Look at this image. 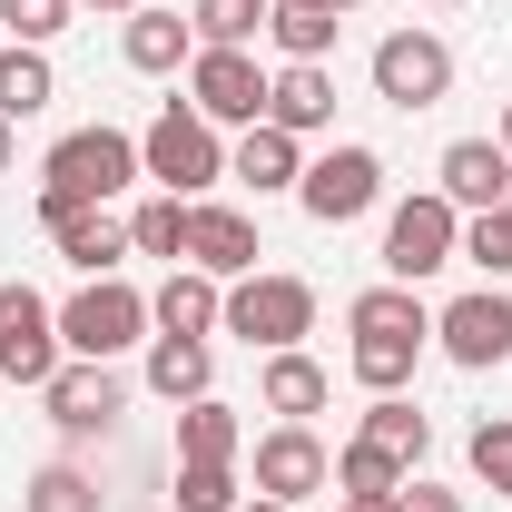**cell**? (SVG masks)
<instances>
[{"label":"cell","instance_id":"obj_1","mask_svg":"<svg viewBox=\"0 0 512 512\" xmlns=\"http://www.w3.org/2000/svg\"><path fill=\"white\" fill-rule=\"evenodd\" d=\"M138 138L128 128H69L60 148L40 158V217L50 207H109L119 188H138Z\"/></svg>","mask_w":512,"mask_h":512},{"label":"cell","instance_id":"obj_2","mask_svg":"<svg viewBox=\"0 0 512 512\" xmlns=\"http://www.w3.org/2000/svg\"><path fill=\"white\" fill-rule=\"evenodd\" d=\"M227 335H237V345H256V355H286V345H306V335H316V286H306V276H266V266H256V276H237V286H227Z\"/></svg>","mask_w":512,"mask_h":512},{"label":"cell","instance_id":"obj_3","mask_svg":"<svg viewBox=\"0 0 512 512\" xmlns=\"http://www.w3.org/2000/svg\"><path fill=\"white\" fill-rule=\"evenodd\" d=\"M453 256H463V207L444 188L394 197V217H384V276L394 286H424V276H444Z\"/></svg>","mask_w":512,"mask_h":512},{"label":"cell","instance_id":"obj_4","mask_svg":"<svg viewBox=\"0 0 512 512\" xmlns=\"http://www.w3.org/2000/svg\"><path fill=\"white\" fill-rule=\"evenodd\" d=\"M138 168H148L168 197H207L217 178H227V148H217V128L197 119L188 99H168V109L148 119V138H138Z\"/></svg>","mask_w":512,"mask_h":512},{"label":"cell","instance_id":"obj_5","mask_svg":"<svg viewBox=\"0 0 512 512\" xmlns=\"http://www.w3.org/2000/svg\"><path fill=\"white\" fill-rule=\"evenodd\" d=\"M148 335H158V325H148V296H138L128 276H89V286L60 306V345L89 355V365H109V355L148 345Z\"/></svg>","mask_w":512,"mask_h":512},{"label":"cell","instance_id":"obj_6","mask_svg":"<svg viewBox=\"0 0 512 512\" xmlns=\"http://www.w3.org/2000/svg\"><path fill=\"white\" fill-rule=\"evenodd\" d=\"M69 365V345H60V306L40 296V286H0V384H40Z\"/></svg>","mask_w":512,"mask_h":512},{"label":"cell","instance_id":"obj_7","mask_svg":"<svg viewBox=\"0 0 512 512\" xmlns=\"http://www.w3.org/2000/svg\"><path fill=\"white\" fill-rule=\"evenodd\" d=\"M375 197H384V158L355 148V138H335L325 158H306V178H296V207H306L316 227H355Z\"/></svg>","mask_w":512,"mask_h":512},{"label":"cell","instance_id":"obj_8","mask_svg":"<svg viewBox=\"0 0 512 512\" xmlns=\"http://www.w3.org/2000/svg\"><path fill=\"white\" fill-rule=\"evenodd\" d=\"M375 99L384 109H444L453 99V50L434 30H384L375 40Z\"/></svg>","mask_w":512,"mask_h":512},{"label":"cell","instance_id":"obj_9","mask_svg":"<svg viewBox=\"0 0 512 512\" xmlns=\"http://www.w3.org/2000/svg\"><path fill=\"white\" fill-rule=\"evenodd\" d=\"M434 345H444L463 375H493V365H512V296H503V286H473V296H453L444 316H434Z\"/></svg>","mask_w":512,"mask_h":512},{"label":"cell","instance_id":"obj_10","mask_svg":"<svg viewBox=\"0 0 512 512\" xmlns=\"http://www.w3.org/2000/svg\"><path fill=\"white\" fill-rule=\"evenodd\" d=\"M188 109L207 128H256L266 119V69L247 50H197L188 60Z\"/></svg>","mask_w":512,"mask_h":512},{"label":"cell","instance_id":"obj_11","mask_svg":"<svg viewBox=\"0 0 512 512\" xmlns=\"http://www.w3.org/2000/svg\"><path fill=\"white\" fill-rule=\"evenodd\" d=\"M40 404H50V424H60V444H99V434L119 424L128 384L109 375V365H89V355H69L60 375L40 384Z\"/></svg>","mask_w":512,"mask_h":512},{"label":"cell","instance_id":"obj_12","mask_svg":"<svg viewBox=\"0 0 512 512\" xmlns=\"http://www.w3.org/2000/svg\"><path fill=\"white\" fill-rule=\"evenodd\" d=\"M335 483V453L316 444V424H276V434H256V493L266 503H306Z\"/></svg>","mask_w":512,"mask_h":512},{"label":"cell","instance_id":"obj_13","mask_svg":"<svg viewBox=\"0 0 512 512\" xmlns=\"http://www.w3.org/2000/svg\"><path fill=\"white\" fill-rule=\"evenodd\" d=\"M434 188H444L463 217L503 207V197H512V158H503V138H453L444 158H434Z\"/></svg>","mask_w":512,"mask_h":512},{"label":"cell","instance_id":"obj_14","mask_svg":"<svg viewBox=\"0 0 512 512\" xmlns=\"http://www.w3.org/2000/svg\"><path fill=\"white\" fill-rule=\"evenodd\" d=\"M256 217L247 207H217V197H197V217H188V266H207V276H256Z\"/></svg>","mask_w":512,"mask_h":512},{"label":"cell","instance_id":"obj_15","mask_svg":"<svg viewBox=\"0 0 512 512\" xmlns=\"http://www.w3.org/2000/svg\"><path fill=\"white\" fill-rule=\"evenodd\" d=\"M40 227H50V247H60L79 276H119V256H138L128 247V217H109V207H50Z\"/></svg>","mask_w":512,"mask_h":512},{"label":"cell","instance_id":"obj_16","mask_svg":"<svg viewBox=\"0 0 512 512\" xmlns=\"http://www.w3.org/2000/svg\"><path fill=\"white\" fill-rule=\"evenodd\" d=\"M266 128H286V138L335 128V79H325V60H286L266 79Z\"/></svg>","mask_w":512,"mask_h":512},{"label":"cell","instance_id":"obj_17","mask_svg":"<svg viewBox=\"0 0 512 512\" xmlns=\"http://www.w3.org/2000/svg\"><path fill=\"white\" fill-rule=\"evenodd\" d=\"M227 178L256 197H296V178H306V138H286V128H266L256 119L237 148H227Z\"/></svg>","mask_w":512,"mask_h":512},{"label":"cell","instance_id":"obj_18","mask_svg":"<svg viewBox=\"0 0 512 512\" xmlns=\"http://www.w3.org/2000/svg\"><path fill=\"white\" fill-rule=\"evenodd\" d=\"M325 394H335V375H325L306 345H286V355H266V375H256V404L276 414V424H316Z\"/></svg>","mask_w":512,"mask_h":512},{"label":"cell","instance_id":"obj_19","mask_svg":"<svg viewBox=\"0 0 512 512\" xmlns=\"http://www.w3.org/2000/svg\"><path fill=\"white\" fill-rule=\"evenodd\" d=\"M217 316H227V286L207 266H168V286L148 296V325L158 335H217Z\"/></svg>","mask_w":512,"mask_h":512},{"label":"cell","instance_id":"obj_20","mask_svg":"<svg viewBox=\"0 0 512 512\" xmlns=\"http://www.w3.org/2000/svg\"><path fill=\"white\" fill-rule=\"evenodd\" d=\"M119 50H128V69L168 79V69H188V60H197V20H178V10H128Z\"/></svg>","mask_w":512,"mask_h":512},{"label":"cell","instance_id":"obj_21","mask_svg":"<svg viewBox=\"0 0 512 512\" xmlns=\"http://www.w3.org/2000/svg\"><path fill=\"white\" fill-rule=\"evenodd\" d=\"M207 384H217L207 335H148V394H158V404H197Z\"/></svg>","mask_w":512,"mask_h":512},{"label":"cell","instance_id":"obj_22","mask_svg":"<svg viewBox=\"0 0 512 512\" xmlns=\"http://www.w3.org/2000/svg\"><path fill=\"white\" fill-rule=\"evenodd\" d=\"M345 325L355 335H414V345H434V306H424V286H365L355 306H345Z\"/></svg>","mask_w":512,"mask_h":512},{"label":"cell","instance_id":"obj_23","mask_svg":"<svg viewBox=\"0 0 512 512\" xmlns=\"http://www.w3.org/2000/svg\"><path fill=\"white\" fill-rule=\"evenodd\" d=\"M237 444H247L237 404H217V394L178 404V463H237Z\"/></svg>","mask_w":512,"mask_h":512},{"label":"cell","instance_id":"obj_24","mask_svg":"<svg viewBox=\"0 0 512 512\" xmlns=\"http://www.w3.org/2000/svg\"><path fill=\"white\" fill-rule=\"evenodd\" d=\"M50 99H60V79H50V50H20V40H10V50H0V119L20 128V119H40Z\"/></svg>","mask_w":512,"mask_h":512},{"label":"cell","instance_id":"obj_25","mask_svg":"<svg viewBox=\"0 0 512 512\" xmlns=\"http://www.w3.org/2000/svg\"><path fill=\"white\" fill-rule=\"evenodd\" d=\"M188 217H197V197H138V207H128V247L138 256H168V266H178V256H188Z\"/></svg>","mask_w":512,"mask_h":512},{"label":"cell","instance_id":"obj_26","mask_svg":"<svg viewBox=\"0 0 512 512\" xmlns=\"http://www.w3.org/2000/svg\"><path fill=\"white\" fill-rule=\"evenodd\" d=\"M355 434H365V444H375V453H394V463H404V473H414V463H424V444H434V424H424V414H414V404H404V394H375V404H365V424H355Z\"/></svg>","mask_w":512,"mask_h":512},{"label":"cell","instance_id":"obj_27","mask_svg":"<svg viewBox=\"0 0 512 512\" xmlns=\"http://www.w3.org/2000/svg\"><path fill=\"white\" fill-rule=\"evenodd\" d=\"M335 493H345V503H375V512H394V493H404V463H394V453H375L365 434H355V444L335 453Z\"/></svg>","mask_w":512,"mask_h":512},{"label":"cell","instance_id":"obj_28","mask_svg":"<svg viewBox=\"0 0 512 512\" xmlns=\"http://www.w3.org/2000/svg\"><path fill=\"white\" fill-rule=\"evenodd\" d=\"M414 355H424L414 335H355V355H345V365H355L365 394H404V384H414Z\"/></svg>","mask_w":512,"mask_h":512},{"label":"cell","instance_id":"obj_29","mask_svg":"<svg viewBox=\"0 0 512 512\" xmlns=\"http://www.w3.org/2000/svg\"><path fill=\"white\" fill-rule=\"evenodd\" d=\"M188 20H197V50H247L256 30L276 20V0H197Z\"/></svg>","mask_w":512,"mask_h":512},{"label":"cell","instance_id":"obj_30","mask_svg":"<svg viewBox=\"0 0 512 512\" xmlns=\"http://www.w3.org/2000/svg\"><path fill=\"white\" fill-rule=\"evenodd\" d=\"M20 512H109V493H99L79 463H40L30 493H20Z\"/></svg>","mask_w":512,"mask_h":512},{"label":"cell","instance_id":"obj_31","mask_svg":"<svg viewBox=\"0 0 512 512\" xmlns=\"http://www.w3.org/2000/svg\"><path fill=\"white\" fill-rule=\"evenodd\" d=\"M266 40H276L286 60H325V50H335V10H316V0H276Z\"/></svg>","mask_w":512,"mask_h":512},{"label":"cell","instance_id":"obj_32","mask_svg":"<svg viewBox=\"0 0 512 512\" xmlns=\"http://www.w3.org/2000/svg\"><path fill=\"white\" fill-rule=\"evenodd\" d=\"M463 266H483V286H503V276H512V197H503V207H483V217H463Z\"/></svg>","mask_w":512,"mask_h":512},{"label":"cell","instance_id":"obj_33","mask_svg":"<svg viewBox=\"0 0 512 512\" xmlns=\"http://www.w3.org/2000/svg\"><path fill=\"white\" fill-rule=\"evenodd\" d=\"M69 10H79V0H0V30H10L20 50H50L69 30Z\"/></svg>","mask_w":512,"mask_h":512},{"label":"cell","instance_id":"obj_34","mask_svg":"<svg viewBox=\"0 0 512 512\" xmlns=\"http://www.w3.org/2000/svg\"><path fill=\"white\" fill-rule=\"evenodd\" d=\"M178 512H237V463H178Z\"/></svg>","mask_w":512,"mask_h":512},{"label":"cell","instance_id":"obj_35","mask_svg":"<svg viewBox=\"0 0 512 512\" xmlns=\"http://www.w3.org/2000/svg\"><path fill=\"white\" fill-rule=\"evenodd\" d=\"M463 453H473V483H493V493H512V414H483Z\"/></svg>","mask_w":512,"mask_h":512},{"label":"cell","instance_id":"obj_36","mask_svg":"<svg viewBox=\"0 0 512 512\" xmlns=\"http://www.w3.org/2000/svg\"><path fill=\"white\" fill-rule=\"evenodd\" d=\"M394 512H463V493H453V483H424V473H404Z\"/></svg>","mask_w":512,"mask_h":512},{"label":"cell","instance_id":"obj_37","mask_svg":"<svg viewBox=\"0 0 512 512\" xmlns=\"http://www.w3.org/2000/svg\"><path fill=\"white\" fill-rule=\"evenodd\" d=\"M79 10H119V20H128V10H138V0H79Z\"/></svg>","mask_w":512,"mask_h":512},{"label":"cell","instance_id":"obj_38","mask_svg":"<svg viewBox=\"0 0 512 512\" xmlns=\"http://www.w3.org/2000/svg\"><path fill=\"white\" fill-rule=\"evenodd\" d=\"M493 138H503V158H512V99H503V128H493Z\"/></svg>","mask_w":512,"mask_h":512},{"label":"cell","instance_id":"obj_39","mask_svg":"<svg viewBox=\"0 0 512 512\" xmlns=\"http://www.w3.org/2000/svg\"><path fill=\"white\" fill-rule=\"evenodd\" d=\"M237 512H296V503H266V493H256V503H237Z\"/></svg>","mask_w":512,"mask_h":512},{"label":"cell","instance_id":"obj_40","mask_svg":"<svg viewBox=\"0 0 512 512\" xmlns=\"http://www.w3.org/2000/svg\"><path fill=\"white\" fill-rule=\"evenodd\" d=\"M316 10H335V20H345V10H365V0H316Z\"/></svg>","mask_w":512,"mask_h":512},{"label":"cell","instance_id":"obj_41","mask_svg":"<svg viewBox=\"0 0 512 512\" xmlns=\"http://www.w3.org/2000/svg\"><path fill=\"white\" fill-rule=\"evenodd\" d=\"M0 178H10V119H0Z\"/></svg>","mask_w":512,"mask_h":512},{"label":"cell","instance_id":"obj_42","mask_svg":"<svg viewBox=\"0 0 512 512\" xmlns=\"http://www.w3.org/2000/svg\"><path fill=\"white\" fill-rule=\"evenodd\" d=\"M335 512H375V503H335Z\"/></svg>","mask_w":512,"mask_h":512}]
</instances>
